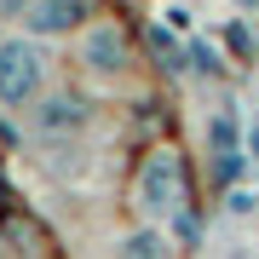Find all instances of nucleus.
<instances>
[{"mask_svg": "<svg viewBox=\"0 0 259 259\" xmlns=\"http://www.w3.org/2000/svg\"><path fill=\"white\" fill-rule=\"evenodd\" d=\"M133 207L144 213V225L185 219V207H190V167H185V156H179L173 144L150 150L139 161V173H133Z\"/></svg>", "mask_w": 259, "mask_h": 259, "instance_id": "1", "label": "nucleus"}, {"mask_svg": "<svg viewBox=\"0 0 259 259\" xmlns=\"http://www.w3.org/2000/svg\"><path fill=\"white\" fill-rule=\"evenodd\" d=\"M47 93V52L35 35H12L0 40V104L6 110H29Z\"/></svg>", "mask_w": 259, "mask_h": 259, "instance_id": "2", "label": "nucleus"}, {"mask_svg": "<svg viewBox=\"0 0 259 259\" xmlns=\"http://www.w3.org/2000/svg\"><path fill=\"white\" fill-rule=\"evenodd\" d=\"M87 18H93V0H35L23 12V35L52 40V35H69V29H87Z\"/></svg>", "mask_w": 259, "mask_h": 259, "instance_id": "3", "label": "nucleus"}, {"mask_svg": "<svg viewBox=\"0 0 259 259\" xmlns=\"http://www.w3.org/2000/svg\"><path fill=\"white\" fill-rule=\"evenodd\" d=\"M75 52H81V64L93 75H121L127 69V35H121L115 23H87Z\"/></svg>", "mask_w": 259, "mask_h": 259, "instance_id": "4", "label": "nucleus"}, {"mask_svg": "<svg viewBox=\"0 0 259 259\" xmlns=\"http://www.w3.org/2000/svg\"><path fill=\"white\" fill-rule=\"evenodd\" d=\"M87 121H93V110H87V98H75V93H52V98H40V110H35V127L40 133H81Z\"/></svg>", "mask_w": 259, "mask_h": 259, "instance_id": "5", "label": "nucleus"}, {"mask_svg": "<svg viewBox=\"0 0 259 259\" xmlns=\"http://www.w3.org/2000/svg\"><path fill=\"white\" fill-rule=\"evenodd\" d=\"M115 259H173V242H167V225H139L115 242Z\"/></svg>", "mask_w": 259, "mask_h": 259, "instance_id": "6", "label": "nucleus"}, {"mask_svg": "<svg viewBox=\"0 0 259 259\" xmlns=\"http://www.w3.org/2000/svg\"><path fill=\"white\" fill-rule=\"evenodd\" d=\"M213 150H219L225 173H231L236 167V127H231V115H213Z\"/></svg>", "mask_w": 259, "mask_h": 259, "instance_id": "7", "label": "nucleus"}, {"mask_svg": "<svg viewBox=\"0 0 259 259\" xmlns=\"http://www.w3.org/2000/svg\"><path fill=\"white\" fill-rule=\"evenodd\" d=\"M242 150H248V156H259V121L248 127V139H242Z\"/></svg>", "mask_w": 259, "mask_h": 259, "instance_id": "8", "label": "nucleus"}, {"mask_svg": "<svg viewBox=\"0 0 259 259\" xmlns=\"http://www.w3.org/2000/svg\"><path fill=\"white\" fill-rule=\"evenodd\" d=\"M6 6H12V12H18V18H23V12H29V6H35V0H6Z\"/></svg>", "mask_w": 259, "mask_h": 259, "instance_id": "9", "label": "nucleus"}, {"mask_svg": "<svg viewBox=\"0 0 259 259\" xmlns=\"http://www.w3.org/2000/svg\"><path fill=\"white\" fill-rule=\"evenodd\" d=\"M0 6H6V0H0Z\"/></svg>", "mask_w": 259, "mask_h": 259, "instance_id": "10", "label": "nucleus"}, {"mask_svg": "<svg viewBox=\"0 0 259 259\" xmlns=\"http://www.w3.org/2000/svg\"><path fill=\"white\" fill-rule=\"evenodd\" d=\"M253 259H259V253H253Z\"/></svg>", "mask_w": 259, "mask_h": 259, "instance_id": "11", "label": "nucleus"}]
</instances>
